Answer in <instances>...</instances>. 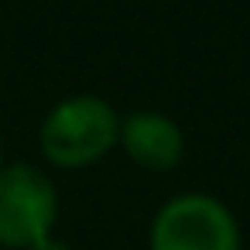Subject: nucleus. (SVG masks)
Returning a JSON list of instances; mask_svg holds the SVG:
<instances>
[{"label": "nucleus", "instance_id": "39448f33", "mask_svg": "<svg viewBox=\"0 0 250 250\" xmlns=\"http://www.w3.org/2000/svg\"><path fill=\"white\" fill-rule=\"evenodd\" d=\"M28 250H72V247H69L65 240H59V236L52 233V236H45V240H38V243H35V247H28Z\"/></svg>", "mask_w": 250, "mask_h": 250}, {"label": "nucleus", "instance_id": "20e7f679", "mask_svg": "<svg viewBox=\"0 0 250 250\" xmlns=\"http://www.w3.org/2000/svg\"><path fill=\"white\" fill-rule=\"evenodd\" d=\"M120 147L144 171H171L185 158V134L168 113L137 110L120 120Z\"/></svg>", "mask_w": 250, "mask_h": 250}, {"label": "nucleus", "instance_id": "f257e3e1", "mask_svg": "<svg viewBox=\"0 0 250 250\" xmlns=\"http://www.w3.org/2000/svg\"><path fill=\"white\" fill-rule=\"evenodd\" d=\"M38 144L45 161H52L55 168H89L120 144V117L103 96H65L42 120Z\"/></svg>", "mask_w": 250, "mask_h": 250}, {"label": "nucleus", "instance_id": "7ed1b4c3", "mask_svg": "<svg viewBox=\"0 0 250 250\" xmlns=\"http://www.w3.org/2000/svg\"><path fill=\"white\" fill-rule=\"evenodd\" d=\"M151 250H240V226L216 195L185 192L158 209Z\"/></svg>", "mask_w": 250, "mask_h": 250}, {"label": "nucleus", "instance_id": "423d86ee", "mask_svg": "<svg viewBox=\"0 0 250 250\" xmlns=\"http://www.w3.org/2000/svg\"><path fill=\"white\" fill-rule=\"evenodd\" d=\"M0 165H4V144H0Z\"/></svg>", "mask_w": 250, "mask_h": 250}, {"label": "nucleus", "instance_id": "f03ea898", "mask_svg": "<svg viewBox=\"0 0 250 250\" xmlns=\"http://www.w3.org/2000/svg\"><path fill=\"white\" fill-rule=\"evenodd\" d=\"M59 219L55 182L24 161L0 165V247L28 250L52 236Z\"/></svg>", "mask_w": 250, "mask_h": 250}]
</instances>
